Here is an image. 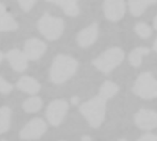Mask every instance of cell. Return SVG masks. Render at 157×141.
<instances>
[{
  "label": "cell",
  "mask_w": 157,
  "mask_h": 141,
  "mask_svg": "<svg viewBox=\"0 0 157 141\" xmlns=\"http://www.w3.org/2000/svg\"><path fill=\"white\" fill-rule=\"evenodd\" d=\"M126 6L124 0H105L104 12L111 21H117L121 20L125 14Z\"/></svg>",
  "instance_id": "ba28073f"
},
{
  "label": "cell",
  "mask_w": 157,
  "mask_h": 141,
  "mask_svg": "<svg viewBox=\"0 0 157 141\" xmlns=\"http://www.w3.org/2000/svg\"><path fill=\"white\" fill-rule=\"evenodd\" d=\"M82 141H92V139H91L90 136H83L82 138Z\"/></svg>",
  "instance_id": "484cf974"
},
{
  "label": "cell",
  "mask_w": 157,
  "mask_h": 141,
  "mask_svg": "<svg viewBox=\"0 0 157 141\" xmlns=\"http://www.w3.org/2000/svg\"><path fill=\"white\" fill-rule=\"evenodd\" d=\"M2 59H3V54H2L1 52H0V62L2 61Z\"/></svg>",
  "instance_id": "f1b7e54d"
},
{
  "label": "cell",
  "mask_w": 157,
  "mask_h": 141,
  "mask_svg": "<svg viewBox=\"0 0 157 141\" xmlns=\"http://www.w3.org/2000/svg\"><path fill=\"white\" fill-rule=\"evenodd\" d=\"M78 102V99L77 98H73L72 99V103H77Z\"/></svg>",
  "instance_id": "83f0119b"
},
{
  "label": "cell",
  "mask_w": 157,
  "mask_h": 141,
  "mask_svg": "<svg viewBox=\"0 0 157 141\" xmlns=\"http://www.w3.org/2000/svg\"><path fill=\"white\" fill-rule=\"evenodd\" d=\"M18 88L24 92L30 94H35L40 91L41 86L38 83V81H36L34 79L30 77H23L19 80Z\"/></svg>",
  "instance_id": "9a60e30c"
},
{
  "label": "cell",
  "mask_w": 157,
  "mask_h": 141,
  "mask_svg": "<svg viewBox=\"0 0 157 141\" xmlns=\"http://www.w3.org/2000/svg\"><path fill=\"white\" fill-rule=\"evenodd\" d=\"M124 57V52L120 48L113 47L100 54L94 60L93 64L100 71L107 74L122 63Z\"/></svg>",
  "instance_id": "277c9868"
},
{
  "label": "cell",
  "mask_w": 157,
  "mask_h": 141,
  "mask_svg": "<svg viewBox=\"0 0 157 141\" xmlns=\"http://www.w3.org/2000/svg\"><path fill=\"white\" fill-rule=\"evenodd\" d=\"M153 27H154L155 30L157 31V16L154 18V20H153Z\"/></svg>",
  "instance_id": "4316f807"
},
{
  "label": "cell",
  "mask_w": 157,
  "mask_h": 141,
  "mask_svg": "<svg viewBox=\"0 0 157 141\" xmlns=\"http://www.w3.org/2000/svg\"><path fill=\"white\" fill-rule=\"evenodd\" d=\"M152 49H153V51H155V52L157 53V38H156V40L154 41V43H153V47H152Z\"/></svg>",
  "instance_id": "d4e9b609"
},
{
  "label": "cell",
  "mask_w": 157,
  "mask_h": 141,
  "mask_svg": "<svg viewBox=\"0 0 157 141\" xmlns=\"http://www.w3.org/2000/svg\"><path fill=\"white\" fill-rule=\"evenodd\" d=\"M46 51V44L36 38L30 39L26 42L24 46V54L27 59L37 60Z\"/></svg>",
  "instance_id": "30bf717a"
},
{
  "label": "cell",
  "mask_w": 157,
  "mask_h": 141,
  "mask_svg": "<svg viewBox=\"0 0 157 141\" xmlns=\"http://www.w3.org/2000/svg\"><path fill=\"white\" fill-rule=\"evenodd\" d=\"M136 141H157V135L152 133H146Z\"/></svg>",
  "instance_id": "cb8c5ba5"
},
{
  "label": "cell",
  "mask_w": 157,
  "mask_h": 141,
  "mask_svg": "<svg viewBox=\"0 0 157 141\" xmlns=\"http://www.w3.org/2000/svg\"><path fill=\"white\" fill-rule=\"evenodd\" d=\"M157 2V0H128V7L130 13L138 17L143 13L146 8L149 5L154 4Z\"/></svg>",
  "instance_id": "2e32d148"
},
{
  "label": "cell",
  "mask_w": 157,
  "mask_h": 141,
  "mask_svg": "<svg viewBox=\"0 0 157 141\" xmlns=\"http://www.w3.org/2000/svg\"><path fill=\"white\" fill-rule=\"evenodd\" d=\"M18 2L21 9L25 12H28L33 9L36 0H18Z\"/></svg>",
  "instance_id": "7402d4cb"
},
{
  "label": "cell",
  "mask_w": 157,
  "mask_h": 141,
  "mask_svg": "<svg viewBox=\"0 0 157 141\" xmlns=\"http://www.w3.org/2000/svg\"><path fill=\"white\" fill-rule=\"evenodd\" d=\"M43 102L39 97H32L23 103V109L28 113H34L41 109Z\"/></svg>",
  "instance_id": "ffe728a7"
},
{
  "label": "cell",
  "mask_w": 157,
  "mask_h": 141,
  "mask_svg": "<svg viewBox=\"0 0 157 141\" xmlns=\"http://www.w3.org/2000/svg\"><path fill=\"white\" fill-rule=\"evenodd\" d=\"M118 141H128V140H126L125 138H121V139H119Z\"/></svg>",
  "instance_id": "f546056e"
},
{
  "label": "cell",
  "mask_w": 157,
  "mask_h": 141,
  "mask_svg": "<svg viewBox=\"0 0 157 141\" xmlns=\"http://www.w3.org/2000/svg\"><path fill=\"white\" fill-rule=\"evenodd\" d=\"M132 91L140 99H155L157 98V80L150 72L141 73L137 78Z\"/></svg>",
  "instance_id": "3957f363"
},
{
  "label": "cell",
  "mask_w": 157,
  "mask_h": 141,
  "mask_svg": "<svg viewBox=\"0 0 157 141\" xmlns=\"http://www.w3.org/2000/svg\"><path fill=\"white\" fill-rule=\"evenodd\" d=\"M118 91L119 87L116 83L112 81H105L100 89V95L108 100L114 97L118 92Z\"/></svg>",
  "instance_id": "d6986e66"
},
{
  "label": "cell",
  "mask_w": 157,
  "mask_h": 141,
  "mask_svg": "<svg viewBox=\"0 0 157 141\" xmlns=\"http://www.w3.org/2000/svg\"><path fill=\"white\" fill-rule=\"evenodd\" d=\"M106 101L105 98L99 94L81 106V113L93 127H98L104 122L106 112Z\"/></svg>",
  "instance_id": "7a4b0ae2"
},
{
  "label": "cell",
  "mask_w": 157,
  "mask_h": 141,
  "mask_svg": "<svg viewBox=\"0 0 157 141\" xmlns=\"http://www.w3.org/2000/svg\"><path fill=\"white\" fill-rule=\"evenodd\" d=\"M11 111L8 107L0 108V133H5L10 126Z\"/></svg>",
  "instance_id": "ac0fdd59"
},
{
  "label": "cell",
  "mask_w": 157,
  "mask_h": 141,
  "mask_svg": "<svg viewBox=\"0 0 157 141\" xmlns=\"http://www.w3.org/2000/svg\"><path fill=\"white\" fill-rule=\"evenodd\" d=\"M45 1L60 7L67 16L75 17L80 13V8L78 6V0H45Z\"/></svg>",
  "instance_id": "5bb4252c"
},
{
  "label": "cell",
  "mask_w": 157,
  "mask_h": 141,
  "mask_svg": "<svg viewBox=\"0 0 157 141\" xmlns=\"http://www.w3.org/2000/svg\"><path fill=\"white\" fill-rule=\"evenodd\" d=\"M99 32V28L97 23H93L90 26L83 29L78 34L77 41L82 47H88L92 45L97 39Z\"/></svg>",
  "instance_id": "8fae6325"
},
{
  "label": "cell",
  "mask_w": 157,
  "mask_h": 141,
  "mask_svg": "<svg viewBox=\"0 0 157 141\" xmlns=\"http://www.w3.org/2000/svg\"><path fill=\"white\" fill-rule=\"evenodd\" d=\"M11 91H12V85L0 77V92L6 94L10 92Z\"/></svg>",
  "instance_id": "603a6c76"
},
{
  "label": "cell",
  "mask_w": 157,
  "mask_h": 141,
  "mask_svg": "<svg viewBox=\"0 0 157 141\" xmlns=\"http://www.w3.org/2000/svg\"><path fill=\"white\" fill-rule=\"evenodd\" d=\"M151 50L147 47H138L133 49L128 54V61L132 66L138 67L142 63V56L149 54Z\"/></svg>",
  "instance_id": "e0dca14e"
},
{
  "label": "cell",
  "mask_w": 157,
  "mask_h": 141,
  "mask_svg": "<svg viewBox=\"0 0 157 141\" xmlns=\"http://www.w3.org/2000/svg\"><path fill=\"white\" fill-rule=\"evenodd\" d=\"M19 28L14 18L7 11L6 6L0 2V32L16 31Z\"/></svg>",
  "instance_id": "4fadbf2b"
},
{
  "label": "cell",
  "mask_w": 157,
  "mask_h": 141,
  "mask_svg": "<svg viewBox=\"0 0 157 141\" xmlns=\"http://www.w3.org/2000/svg\"><path fill=\"white\" fill-rule=\"evenodd\" d=\"M135 32L141 38H148L151 35V32H152L151 27L143 22H140V23L136 24Z\"/></svg>",
  "instance_id": "44dd1931"
},
{
  "label": "cell",
  "mask_w": 157,
  "mask_h": 141,
  "mask_svg": "<svg viewBox=\"0 0 157 141\" xmlns=\"http://www.w3.org/2000/svg\"><path fill=\"white\" fill-rule=\"evenodd\" d=\"M136 125L142 130H152L157 127V113L150 109H140L134 116Z\"/></svg>",
  "instance_id": "52a82bcc"
},
{
  "label": "cell",
  "mask_w": 157,
  "mask_h": 141,
  "mask_svg": "<svg viewBox=\"0 0 157 141\" xmlns=\"http://www.w3.org/2000/svg\"><path fill=\"white\" fill-rule=\"evenodd\" d=\"M67 108V102L63 100H57L51 102L46 110V116L49 123L53 125H58L64 119Z\"/></svg>",
  "instance_id": "8992f818"
},
{
  "label": "cell",
  "mask_w": 157,
  "mask_h": 141,
  "mask_svg": "<svg viewBox=\"0 0 157 141\" xmlns=\"http://www.w3.org/2000/svg\"><path fill=\"white\" fill-rule=\"evenodd\" d=\"M39 32L48 40L54 41L58 39L65 28V24L62 19L53 17L48 13H45L38 21Z\"/></svg>",
  "instance_id": "5b68a950"
},
{
  "label": "cell",
  "mask_w": 157,
  "mask_h": 141,
  "mask_svg": "<svg viewBox=\"0 0 157 141\" xmlns=\"http://www.w3.org/2000/svg\"><path fill=\"white\" fill-rule=\"evenodd\" d=\"M7 59L11 66L18 72H22L27 68L28 59L24 53L19 49H12L7 54Z\"/></svg>",
  "instance_id": "7c38bea8"
},
{
  "label": "cell",
  "mask_w": 157,
  "mask_h": 141,
  "mask_svg": "<svg viewBox=\"0 0 157 141\" xmlns=\"http://www.w3.org/2000/svg\"><path fill=\"white\" fill-rule=\"evenodd\" d=\"M46 124L44 120L35 118L29 122L21 131L20 135L22 139H36L44 134Z\"/></svg>",
  "instance_id": "9c48e42d"
},
{
  "label": "cell",
  "mask_w": 157,
  "mask_h": 141,
  "mask_svg": "<svg viewBox=\"0 0 157 141\" xmlns=\"http://www.w3.org/2000/svg\"><path fill=\"white\" fill-rule=\"evenodd\" d=\"M78 68V62L71 56L57 55L51 65L50 79L56 84H61L71 78Z\"/></svg>",
  "instance_id": "6da1fadb"
}]
</instances>
